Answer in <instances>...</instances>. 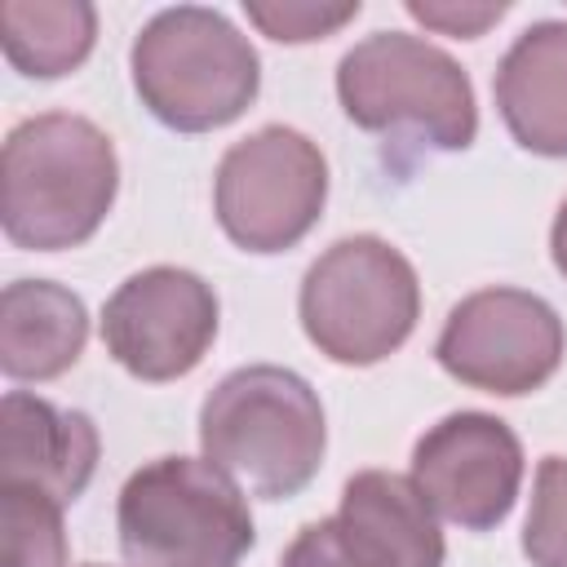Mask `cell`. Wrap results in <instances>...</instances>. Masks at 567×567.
I'll return each instance as SVG.
<instances>
[{
    "label": "cell",
    "instance_id": "22",
    "mask_svg": "<svg viewBox=\"0 0 567 567\" xmlns=\"http://www.w3.org/2000/svg\"><path fill=\"white\" fill-rule=\"evenodd\" d=\"M89 567H97V563H89Z\"/></svg>",
    "mask_w": 567,
    "mask_h": 567
},
{
    "label": "cell",
    "instance_id": "10",
    "mask_svg": "<svg viewBox=\"0 0 567 567\" xmlns=\"http://www.w3.org/2000/svg\"><path fill=\"white\" fill-rule=\"evenodd\" d=\"M412 483L447 523L496 527L523 483V447L501 416L452 412L412 452Z\"/></svg>",
    "mask_w": 567,
    "mask_h": 567
},
{
    "label": "cell",
    "instance_id": "15",
    "mask_svg": "<svg viewBox=\"0 0 567 567\" xmlns=\"http://www.w3.org/2000/svg\"><path fill=\"white\" fill-rule=\"evenodd\" d=\"M97 35V13L84 0H4L0 44L4 58L35 80L75 71Z\"/></svg>",
    "mask_w": 567,
    "mask_h": 567
},
{
    "label": "cell",
    "instance_id": "4",
    "mask_svg": "<svg viewBox=\"0 0 567 567\" xmlns=\"http://www.w3.org/2000/svg\"><path fill=\"white\" fill-rule=\"evenodd\" d=\"M120 554L128 567H235L252 545L239 487L190 456L142 465L120 492Z\"/></svg>",
    "mask_w": 567,
    "mask_h": 567
},
{
    "label": "cell",
    "instance_id": "18",
    "mask_svg": "<svg viewBox=\"0 0 567 567\" xmlns=\"http://www.w3.org/2000/svg\"><path fill=\"white\" fill-rule=\"evenodd\" d=\"M244 13L270 35V40H288V44H306V40H323L337 27H346L359 13V0H341V4H310V0H279V4H261L248 0Z\"/></svg>",
    "mask_w": 567,
    "mask_h": 567
},
{
    "label": "cell",
    "instance_id": "7",
    "mask_svg": "<svg viewBox=\"0 0 567 567\" xmlns=\"http://www.w3.org/2000/svg\"><path fill=\"white\" fill-rule=\"evenodd\" d=\"M221 230L248 252H284L310 235L328 199V164L319 146L284 124L235 142L213 182Z\"/></svg>",
    "mask_w": 567,
    "mask_h": 567
},
{
    "label": "cell",
    "instance_id": "3",
    "mask_svg": "<svg viewBox=\"0 0 567 567\" xmlns=\"http://www.w3.org/2000/svg\"><path fill=\"white\" fill-rule=\"evenodd\" d=\"M133 84L159 124L208 133L248 111L261 84V62L248 35H239L217 9L177 4L137 31Z\"/></svg>",
    "mask_w": 567,
    "mask_h": 567
},
{
    "label": "cell",
    "instance_id": "14",
    "mask_svg": "<svg viewBox=\"0 0 567 567\" xmlns=\"http://www.w3.org/2000/svg\"><path fill=\"white\" fill-rule=\"evenodd\" d=\"M89 341L84 301L53 279H18L0 297V368L13 381L62 377Z\"/></svg>",
    "mask_w": 567,
    "mask_h": 567
},
{
    "label": "cell",
    "instance_id": "16",
    "mask_svg": "<svg viewBox=\"0 0 567 567\" xmlns=\"http://www.w3.org/2000/svg\"><path fill=\"white\" fill-rule=\"evenodd\" d=\"M0 567H66L62 501L40 487L0 483Z\"/></svg>",
    "mask_w": 567,
    "mask_h": 567
},
{
    "label": "cell",
    "instance_id": "19",
    "mask_svg": "<svg viewBox=\"0 0 567 567\" xmlns=\"http://www.w3.org/2000/svg\"><path fill=\"white\" fill-rule=\"evenodd\" d=\"M279 567H368V563L346 540L337 518H319V523H306L297 532V540L284 549Z\"/></svg>",
    "mask_w": 567,
    "mask_h": 567
},
{
    "label": "cell",
    "instance_id": "21",
    "mask_svg": "<svg viewBox=\"0 0 567 567\" xmlns=\"http://www.w3.org/2000/svg\"><path fill=\"white\" fill-rule=\"evenodd\" d=\"M549 244H554V266L567 275V199H563V208H558V217H554V235H549Z\"/></svg>",
    "mask_w": 567,
    "mask_h": 567
},
{
    "label": "cell",
    "instance_id": "20",
    "mask_svg": "<svg viewBox=\"0 0 567 567\" xmlns=\"http://www.w3.org/2000/svg\"><path fill=\"white\" fill-rule=\"evenodd\" d=\"M408 13L434 31H447V35H478L487 22H496L505 13V4L501 0L496 4H430V0L421 4V0H412Z\"/></svg>",
    "mask_w": 567,
    "mask_h": 567
},
{
    "label": "cell",
    "instance_id": "1",
    "mask_svg": "<svg viewBox=\"0 0 567 567\" xmlns=\"http://www.w3.org/2000/svg\"><path fill=\"white\" fill-rule=\"evenodd\" d=\"M115 186V146L84 115L44 111L4 137L0 221L18 248L58 252L84 244L111 213Z\"/></svg>",
    "mask_w": 567,
    "mask_h": 567
},
{
    "label": "cell",
    "instance_id": "5",
    "mask_svg": "<svg viewBox=\"0 0 567 567\" xmlns=\"http://www.w3.org/2000/svg\"><path fill=\"white\" fill-rule=\"evenodd\" d=\"M421 310L412 261L377 239L350 235L332 244L301 284V328L337 363H377L394 354Z\"/></svg>",
    "mask_w": 567,
    "mask_h": 567
},
{
    "label": "cell",
    "instance_id": "9",
    "mask_svg": "<svg viewBox=\"0 0 567 567\" xmlns=\"http://www.w3.org/2000/svg\"><path fill=\"white\" fill-rule=\"evenodd\" d=\"M102 337L115 363L142 381L186 377L217 337V297L182 266H151L115 288Z\"/></svg>",
    "mask_w": 567,
    "mask_h": 567
},
{
    "label": "cell",
    "instance_id": "8",
    "mask_svg": "<svg viewBox=\"0 0 567 567\" xmlns=\"http://www.w3.org/2000/svg\"><path fill=\"white\" fill-rule=\"evenodd\" d=\"M439 363L487 394H527L563 363V323L549 301L523 288L470 292L443 323Z\"/></svg>",
    "mask_w": 567,
    "mask_h": 567
},
{
    "label": "cell",
    "instance_id": "17",
    "mask_svg": "<svg viewBox=\"0 0 567 567\" xmlns=\"http://www.w3.org/2000/svg\"><path fill=\"white\" fill-rule=\"evenodd\" d=\"M532 567H567V461L545 456L536 470V496L523 532Z\"/></svg>",
    "mask_w": 567,
    "mask_h": 567
},
{
    "label": "cell",
    "instance_id": "12",
    "mask_svg": "<svg viewBox=\"0 0 567 567\" xmlns=\"http://www.w3.org/2000/svg\"><path fill=\"white\" fill-rule=\"evenodd\" d=\"M337 523L368 567H443V532L421 487L390 470L346 483Z\"/></svg>",
    "mask_w": 567,
    "mask_h": 567
},
{
    "label": "cell",
    "instance_id": "11",
    "mask_svg": "<svg viewBox=\"0 0 567 567\" xmlns=\"http://www.w3.org/2000/svg\"><path fill=\"white\" fill-rule=\"evenodd\" d=\"M97 465V430L84 412H62L35 394L0 403V483L40 487L53 501H75Z\"/></svg>",
    "mask_w": 567,
    "mask_h": 567
},
{
    "label": "cell",
    "instance_id": "6",
    "mask_svg": "<svg viewBox=\"0 0 567 567\" xmlns=\"http://www.w3.org/2000/svg\"><path fill=\"white\" fill-rule=\"evenodd\" d=\"M337 97L368 133L412 124L439 151H465L478 133L470 75L443 49L403 31L359 40L337 66Z\"/></svg>",
    "mask_w": 567,
    "mask_h": 567
},
{
    "label": "cell",
    "instance_id": "2",
    "mask_svg": "<svg viewBox=\"0 0 567 567\" xmlns=\"http://www.w3.org/2000/svg\"><path fill=\"white\" fill-rule=\"evenodd\" d=\"M204 456L266 501L297 496L323 461V408L306 377L252 363L230 372L199 412Z\"/></svg>",
    "mask_w": 567,
    "mask_h": 567
},
{
    "label": "cell",
    "instance_id": "13",
    "mask_svg": "<svg viewBox=\"0 0 567 567\" xmlns=\"http://www.w3.org/2000/svg\"><path fill=\"white\" fill-rule=\"evenodd\" d=\"M496 106L518 146L567 155V22L527 27L496 71Z\"/></svg>",
    "mask_w": 567,
    "mask_h": 567
}]
</instances>
